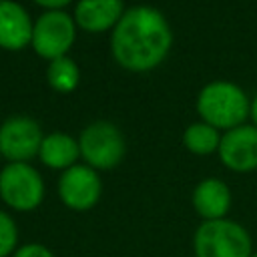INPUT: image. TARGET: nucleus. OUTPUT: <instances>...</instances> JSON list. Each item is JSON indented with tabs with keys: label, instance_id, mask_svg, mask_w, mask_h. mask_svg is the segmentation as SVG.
<instances>
[{
	"label": "nucleus",
	"instance_id": "obj_1",
	"mask_svg": "<svg viewBox=\"0 0 257 257\" xmlns=\"http://www.w3.org/2000/svg\"><path fill=\"white\" fill-rule=\"evenodd\" d=\"M173 36L165 16L149 6L126 10L114 26L110 46L116 62L135 72L151 70L167 56Z\"/></svg>",
	"mask_w": 257,
	"mask_h": 257
},
{
	"label": "nucleus",
	"instance_id": "obj_17",
	"mask_svg": "<svg viewBox=\"0 0 257 257\" xmlns=\"http://www.w3.org/2000/svg\"><path fill=\"white\" fill-rule=\"evenodd\" d=\"M12 257H54V255L42 243H26V245H20L12 253Z\"/></svg>",
	"mask_w": 257,
	"mask_h": 257
},
{
	"label": "nucleus",
	"instance_id": "obj_12",
	"mask_svg": "<svg viewBox=\"0 0 257 257\" xmlns=\"http://www.w3.org/2000/svg\"><path fill=\"white\" fill-rule=\"evenodd\" d=\"M122 0H80L74 10L76 22L88 32H102L118 24Z\"/></svg>",
	"mask_w": 257,
	"mask_h": 257
},
{
	"label": "nucleus",
	"instance_id": "obj_13",
	"mask_svg": "<svg viewBox=\"0 0 257 257\" xmlns=\"http://www.w3.org/2000/svg\"><path fill=\"white\" fill-rule=\"evenodd\" d=\"M40 161L50 167V169H70L74 165V161L80 155V147L78 143L62 133H52L48 137L42 139L40 145Z\"/></svg>",
	"mask_w": 257,
	"mask_h": 257
},
{
	"label": "nucleus",
	"instance_id": "obj_19",
	"mask_svg": "<svg viewBox=\"0 0 257 257\" xmlns=\"http://www.w3.org/2000/svg\"><path fill=\"white\" fill-rule=\"evenodd\" d=\"M251 116H253V120H255V124H257V96H255V100H253V104H251Z\"/></svg>",
	"mask_w": 257,
	"mask_h": 257
},
{
	"label": "nucleus",
	"instance_id": "obj_7",
	"mask_svg": "<svg viewBox=\"0 0 257 257\" xmlns=\"http://www.w3.org/2000/svg\"><path fill=\"white\" fill-rule=\"evenodd\" d=\"M100 179L96 171L88 165H72L60 175L58 195L60 201L74 211L92 209L100 199Z\"/></svg>",
	"mask_w": 257,
	"mask_h": 257
},
{
	"label": "nucleus",
	"instance_id": "obj_8",
	"mask_svg": "<svg viewBox=\"0 0 257 257\" xmlns=\"http://www.w3.org/2000/svg\"><path fill=\"white\" fill-rule=\"evenodd\" d=\"M42 131L28 116H12L0 126V153L12 163H24L40 153Z\"/></svg>",
	"mask_w": 257,
	"mask_h": 257
},
{
	"label": "nucleus",
	"instance_id": "obj_10",
	"mask_svg": "<svg viewBox=\"0 0 257 257\" xmlns=\"http://www.w3.org/2000/svg\"><path fill=\"white\" fill-rule=\"evenodd\" d=\"M32 22L28 12L12 2L0 0V46L8 50H20L28 42H32Z\"/></svg>",
	"mask_w": 257,
	"mask_h": 257
},
{
	"label": "nucleus",
	"instance_id": "obj_4",
	"mask_svg": "<svg viewBox=\"0 0 257 257\" xmlns=\"http://www.w3.org/2000/svg\"><path fill=\"white\" fill-rule=\"evenodd\" d=\"M0 197L14 211H32L44 197V183L26 163H10L0 173Z\"/></svg>",
	"mask_w": 257,
	"mask_h": 257
},
{
	"label": "nucleus",
	"instance_id": "obj_6",
	"mask_svg": "<svg viewBox=\"0 0 257 257\" xmlns=\"http://www.w3.org/2000/svg\"><path fill=\"white\" fill-rule=\"evenodd\" d=\"M76 36L72 18L62 10L44 12L32 30V46L36 54L48 60H56L66 54Z\"/></svg>",
	"mask_w": 257,
	"mask_h": 257
},
{
	"label": "nucleus",
	"instance_id": "obj_5",
	"mask_svg": "<svg viewBox=\"0 0 257 257\" xmlns=\"http://www.w3.org/2000/svg\"><path fill=\"white\" fill-rule=\"evenodd\" d=\"M80 155L92 169H112L124 157V139L120 131L106 120L88 124L78 141Z\"/></svg>",
	"mask_w": 257,
	"mask_h": 257
},
{
	"label": "nucleus",
	"instance_id": "obj_16",
	"mask_svg": "<svg viewBox=\"0 0 257 257\" xmlns=\"http://www.w3.org/2000/svg\"><path fill=\"white\" fill-rule=\"evenodd\" d=\"M16 243H18L16 223L12 221V217H8V213L0 211V257L12 255L18 249Z\"/></svg>",
	"mask_w": 257,
	"mask_h": 257
},
{
	"label": "nucleus",
	"instance_id": "obj_9",
	"mask_svg": "<svg viewBox=\"0 0 257 257\" xmlns=\"http://www.w3.org/2000/svg\"><path fill=\"white\" fill-rule=\"evenodd\" d=\"M219 157L225 167L237 173L257 169V126H235L219 143Z\"/></svg>",
	"mask_w": 257,
	"mask_h": 257
},
{
	"label": "nucleus",
	"instance_id": "obj_15",
	"mask_svg": "<svg viewBox=\"0 0 257 257\" xmlns=\"http://www.w3.org/2000/svg\"><path fill=\"white\" fill-rule=\"evenodd\" d=\"M48 82L52 88H56L60 92L72 90L78 84V68H76L74 60H70L66 56L52 60L48 66Z\"/></svg>",
	"mask_w": 257,
	"mask_h": 257
},
{
	"label": "nucleus",
	"instance_id": "obj_3",
	"mask_svg": "<svg viewBox=\"0 0 257 257\" xmlns=\"http://www.w3.org/2000/svg\"><path fill=\"white\" fill-rule=\"evenodd\" d=\"M197 110L207 124L231 131L235 126H241V122L247 118L249 102L239 86L217 80L201 90L197 98Z\"/></svg>",
	"mask_w": 257,
	"mask_h": 257
},
{
	"label": "nucleus",
	"instance_id": "obj_20",
	"mask_svg": "<svg viewBox=\"0 0 257 257\" xmlns=\"http://www.w3.org/2000/svg\"><path fill=\"white\" fill-rule=\"evenodd\" d=\"M251 257H257V253H253V255H251Z\"/></svg>",
	"mask_w": 257,
	"mask_h": 257
},
{
	"label": "nucleus",
	"instance_id": "obj_11",
	"mask_svg": "<svg viewBox=\"0 0 257 257\" xmlns=\"http://www.w3.org/2000/svg\"><path fill=\"white\" fill-rule=\"evenodd\" d=\"M193 207L205 221L225 219L231 207V191L219 179H205L193 191Z\"/></svg>",
	"mask_w": 257,
	"mask_h": 257
},
{
	"label": "nucleus",
	"instance_id": "obj_2",
	"mask_svg": "<svg viewBox=\"0 0 257 257\" xmlns=\"http://www.w3.org/2000/svg\"><path fill=\"white\" fill-rule=\"evenodd\" d=\"M195 257H251L253 243L247 229L229 219L203 221L193 237Z\"/></svg>",
	"mask_w": 257,
	"mask_h": 257
},
{
	"label": "nucleus",
	"instance_id": "obj_14",
	"mask_svg": "<svg viewBox=\"0 0 257 257\" xmlns=\"http://www.w3.org/2000/svg\"><path fill=\"white\" fill-rule=\"evenodd\" d=\"M183 143L195 155H209L215 149H219L221 139H219V133L215 126H211L207 122H195L185 131Z\"/></svg>",
	"mask_w": 257,
	"mask_h": 257
},
{
	"label": "nucleus",
	"instance_id": "obj_18",
	"mask_svg": "<svg viewBox=\"0 0 257 257\" xmlns=\"http://www.w3.org/2000/svg\"><path fill=\"white\" fill-rule=\"evenodd\" d=\"M34 2H38L40 6H46V8H52V10H58V8H62V6H66L70 0H34Z\"/></svg>",
	"mask_w": 257,
	"mask_h": 257
}]
</instances>
